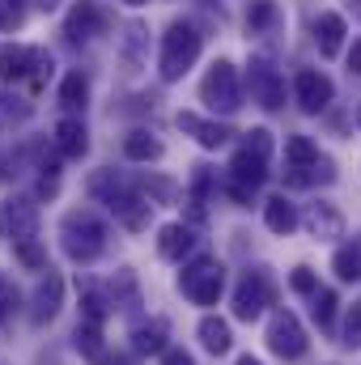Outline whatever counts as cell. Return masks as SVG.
Listing matches in <instances>:
<instances>
[{"label":"cell","mask_w":361,"mask_h":365,"mask_svg":"<svg viewBox=\"0 0 361 365\" xmlns=\"http://www.w3.org/2000/svg\"><path fill=\"white\" fill-rule=\"evenodd\" d=\"M264 166H268V158H260V153H251V149L243 145V149L234 153V162H230V175H234L238 187H251V191H255L260 182L268 179V170H264Z\"/></svg>","instance_id":"cell-17"},{"label":"cell","mask_w":361,"mask_h":365,"mask_svg":"<svg viewBox=\"0 0 361 365\" xmlns=\"http://www.w3.org/2000/svg\"><path fill=\"white\" fill-rule=\"evenodd\" d=\"M90 191H93V200H102L128 230H145L149 225V204L128 187V182L119 179L115 170H102V175H93L90 182Z\"/></svg>","instance_id":"cell-1"},{"label":"cell","mask_w":361,"mask_h":365,"mask_svg":"<svg viewBox=\"0 0 361 365\" xmlns=\"http://www.w3.org/2000/svg\"><path fill=\"white\" fill-rule=\"evenodd\" d=\"M349 68H353V73L361 77V38L353 43V51H349Z\"/></svg>","instance_id":"cell-38"},{"label":"cell","mask_w":361,"mask_h":365,"mask_svg":"<svg viewBox=\"0 0 361 365\" xmlns=\"http://www.w3.org/2000/svg\"><path fill=\"white\" fill-rule=\"evenodd\" d=\"M302 225L315 234V238H340L345 234V217H340V208L336 204H310L306 212H302Z\"/></svg>","instance_id":"cell-13"},{"label":"cell","mask_w":361,"mask_h":365,"mask_svg":"<svg viewBox=\"0 0 361 365\" xmlns=\"http://www.w3.org/2000/svg\"><path fill=\"white\" fill-rule=\"evenodd\" d=\"M17 302H21V297H17V289H13V284H9V280L0 276V323H9V319H13Z\"/></svg>","instance_id":"cell-34"},{"label":"cell","mask_w":361,"mask_h":365,"mask_svg":"<svg viewBox=\"0 0 361 365\" xmlns=\"http://www.w3.org/2000/svg\"><path fill=\"white\" fill-rule=\"evenodd\" d=\"M289 284H293L298 293H319V289H315V272H310V268H293Z\"/></svg>","instance_id":"cell-36"},{"label":"cell","mask_w":361,"mask_h":365,"mask_svg":"<svg viewBox=\"0 0 361 365\" xmlns=\"http://www.w3.org/2000/svg\"><path fill=\"white\" fill-rule=\"evenodd\" d=\"M179 128L191 132L204 149H221V145L230 140V128H225V123H213V119H204V115H195V110H179Z\"/></svg>","instance_id":"cell-15"},{"label":"cell","mask_w":361,"mask_h":365,"mask_svg":"<svg viewBox=\"0 0 361 365\" xmlns=\"http://www.w3.org/2000/svg\"><path fill=\"white\" fill-rule=\"evenodd\" d=\"M145 38H149V30H145L141 21H128V30H123V64H128V68H141V60H145Z\"/></svg>","instance_id":"cell-23"},{"label":"cell","mask_w":361,"mask_h":365,"mask_svg":"<svg viewBox=\"0 0 361 365\" xmlns=\"http://www.w3.org/2000/svg\"><path fill=\"white\" fill-rule=\"evenodd\" d=\"M238 73H234V64L230 60H217L208 73H204V81H200V102H208V110H221V115H230V110H238Z\"/></svg>","instance_id":"cell-5"},{"label":"cell","mask_w":361,"mask_h":365,"mask_svg":"<svg viewBox=\"0 0 361 365\" xmlns=\"http://www.w3.org/2000/svg\"><path fill=\"white\" fill-rule=\"evenodd\" d=\"M34 68H51V56H43V51H34V47H21V43L0 47V77H4V81H21V77H30Z\"/></svg>","instance_id":"cell-9"},{"label":"cell","mask_w":361,"mask_h":365,"mask_svg":"<svg viewBox=\"0 0 361 365\" xmlns=\"http://www.w3.org/2000/svg\"><path fill=\"white\" fill-rule=\"evenodd\" d=\"M357 17H361V0H357Z\"/></svg>","instance_id":"cell-43"},{"label":"cell","mask_w":361,"mask_h":365,"mask_svg":"<svg viewBox=\"0 0 361 365\" xmlns=\"http://www.w3.org/2000/svg\"><path fill=\"white\" fill-rule=\"evenodd\" d=\"M81 306H86V319H90V323H102V319H106V302H102L98 289H90V293L81 297Z\"/></svg>","instance_id":"cell-35"},{"label":"cell","mask_w":361,"mask_h":365,"mask_svg":"<svg viewBox=\"0 0 361 365\" xmlns=\"http://www.w3.org/2000/svg\"><path fill=\"white\" fill-rule=\"evenodd\" d=\"M191 247H195V238H191V230H187V225H166V230H162V238H158L162 259H183Z\"/></svg>","instance_id":"cell-22"},{"label":"cell","mask_w":361,"mask_h":365,"mask_svg":"<svg viewBox=\"0 0 361 365\" xmlns=\"http://www.w3.org/2000/svg\"><path fill=\"white\" fill-rule=\"evenodd\" d=\"M345 344H349V349H357L361 344V302L349 306V319H345Z\"/></svg>","instance_id":"cell-31"},{"label":"cell","mask_w":361,"mask_h":365,"mask_svg":"<svg viewBox=\"0 0 361 365\" xmlns=\"http://www.w3.org/2000/svg\"><path fill=\"white\" fill-rule=\"evenodd\" d=\"M162 365H195V361H191L183 349H166V353H162Z\"/></svg>","instance_id":"cell-37"},{"label":"cell","mask_w":361,"mask_h":365,"mask_svg":"<svg viewBox=\"0 0 361 365\" xmlns=\"http://www.w3.org/2000/svg\"><path fill=\"white\" fill-rule=\"evenodd\" d=\"M332 268H336L340 280H361V247H340Z\"/></svg>","instance_id":"cell-26"},{"label":"cell","mask_w":361,"mask_h":365,"mask_svg":"<svg viewBox=\"0 0 361 365\" xmlns=\"http://www.w3.org/2000/svg\"><path fill=\"white\" fill-rule=\"evenodd\" d=\"M77 349L86 353V357H102V331H98V323H81L77 327Z\"/></svg>","instance_id":"cell-29"},{"label":"cell","mask_w":361,"mask_h":365,"mask_svg":"<svg viewBox=\"0 0 361 365\" xmlns=\"http://www.w3.org/2000/svg\"><path fill=\"white\" fill-rule=\"evenodd\" d=\"M336 306H340L336 293H332V289H319V293H315V306H310V310H315V323H319V327H332V323H336Z\"/></svg>","instance_id":"cell-27"},{"label":"cell","mask_w":361,"mask_h":365,"mask_svg":"<svg viewBox=\"0 0 361 365\" xmlns=\"http://www.w3.org/2000/svg\"><path fill=\"white\" fill-rule=\"evenodd\" d=\"M60 242H64L68 259L90 264L93 255H102V247H106V225L93 217L90 208H77V212H68L60 221Z\"/></svg>","instance_id":"cell-2"},{"label":"cell","mask_w":361,"mask_h":365,"mask_svg":"<svg viewBox=\"0 0 361 365\" xmlns=\"http://www.w3.org/2000/svg\"><path fill=\"white\" fill-rule=\"evenodd\" d=\"M132 344H136V353H166V323H162V319H153V323L136 327Z\"/></svg>","instance_id":"cell-25"},{"label":"cell","mask_w":361,"mask_h":365,"mask_svg":"<svg viewBox=\"0 0 361 365\" xmlns=\"http://www.w3.org/2000/svg\"><path fill=\"white\" fill-rule=\"evenodd\" d=\"M183 293L195 302V306H213L217 297H221V289H225V272H221V264L217 259H208V255H200V259H191L179 276Z\"/></svg>","instance_id":"cell-4"},{"label":"cell","mask_w":361,"mask_h":365,"mask_svg":"<svg viewBox=\"0 0 361 365\" xmlns=\"http://www.w3.org/2000/svg\"><path fill=\"white\" fill-rule=\"evenodd\" d=\"M123 4H132V9H136V4H145V0H123Z\"/></svg>","instance_id":"cell-42"},{"label":"cell","mask_w":361,"mask_h":365,"mask_svg":"<svg viewBox=\"0 0 361 365\" xmlns=\"http://www.w3.org/2000/svg\"><path fill=\"white\" fill-rule=\"evenodd\" d=\"M200 47H204L200 30H195L191 21H175V26L162 34V60H158L162 81H179L183 73L200 60Z\"/></svg>","instance_id":"cell-3"},{"label":"cell","mask_w":361,"mask_h":365,"mask_svg":"<svg viewBox=\"0 0 361 365\" xmlns=\"http://www.w3.org/2000/svg\"><path fill=\"white\" fill-rule=\"evenodd\" d=\"M319 162V149L306 140V136H289L285 140V170H289V182H306V170Z\"/></svg>","instance_id":"cell-16"},{"label":"cell","mask_w":361,"mask_h":365,"mask_svg":"<svg viewBox=\"0 0 361 365\" xmlns=\"http://www.w3.org/2000/svg\"><path fill=\"white\" fill-rule=\"evenodd\" d=\"M123 153H128V162H153V158H162V145L149 132H128Z\"/></svg>","instance_id":"cell-24"},{"label":"cell","mask_w":361,"mask_h":365,"mask_svg":"<svg viewBox=\"0 0 361 365\" xmlns=\"http://www.w3.org/2000/svg\"><path fill=\"white\" fill-rule=\"evenodd\" d=\"M17 255H21V264H30V268H47V255L39 251L34 238H21V242H17Z\"/></svg>","instance_id":"cell-33"},{"label":"cell","mask_w":361,"mask_h":365,"mask_svg":"<svg viewBox=\"0 0 361 365\" xmlns=\"http://www.w3.org/2000/svg\"><path fill=\"white\" fill-rule=\"evenodd\" d=\"M264 221H268L272 234H293L298 225H302V217H298V208L285 200V195H272L268 204H264Z\"/></svg>","instance_id":"cell-20"},{"label":"cell","mask_w":361,"mask_h":365,"mask_svg":"<svg viewBox=\"0 0 361 365\" xmlns=\"http://www.w3.org/2000/svg\"><path fill=\"white\" fill-rule=\"evenodd\" d=\"M243 145H247L251 153H260V158H268V153H272V132H268V128H251Z\"/></svg>","instance_id":"cell-32"},{"label":"cell","mask_w":361,"mask_h":365,"mask_svg":"<svg viewBox=\"0 0 361 365\" xmlns=\"http://www.w3.org/2000/svg\"><path fill=\"white\" fill-rule=\"evenodd\" d=\"M86 123L81 119H60L56 123V149L64 153V158H81L86 153Z\"/></svg>","instance_id":"cell-21"},{"label":"cell","mask_w":361,"mask_h":365,"mask_svg":"<svg viewBox=\"0 0 361 365\" xmlns=\"http://www.w3.org/2000/svg\"><path fill=\"white\" fill-rule=\"evenodd\" d=\"M60 302H64V280L56 272H47L39 280V289H34V302H30V319L34 323H47L56 310H60Z\"/></svg>","instance_id":"cell-14"},{"label":"cell","mask_w":361,"mask_h":365,"mask_svg":"<svg viewBox=\"0 0 361 365\" xmlns=\"http://www.w3.org/2000/svg\"><path fill=\"white\" fill-rule=\"evenodd\" d=\"M268 302H272V280L264 272H247L238 280V289H234V314H238L243 323L260 319Z\"/></svg>","instance_id":"cell-8"},{"label":"cell","mask_w":361,"mask_h":365,"mask_svg":"<svg viewBox=\"0 0 361 365\" xmlns=\"http://www.w3.org/2000/svg\"><path fill=\"white\" fill-rule=\"evenodd\" d=\"M293 98H298V106H302L306 115H319V110H327V102L336 98V86H332L327 73L302 68V73L293 77Z\"/></svg>","instance_id":"cell-7"},{"label":"cell","mask_w":361,"mask_h":365,"mask_svg":"<svg viewBox=\"0 0 361 365\" xmlns=\"http://www.w3.org/2000/svg\"><path fill=\"white\" fill-rule=\"evenodd\" d=\"M238 365H260L255 357H238Z\"/></svg>","instance_id":"cell-40"},{"label":"cell","mask_w":361,"mask_h":365,"mask_svg":"<svg viewBox=\"0 0 361 365\" xmlns=\"http://www.w3.org/2000/svg\"><path fill=\"white\" fill-rule=\"evenodd\" d=\"M357 119H361V110H357Z\"/></svg>","instance_id":"cell-44"},{"label":"cell","mask_w":361,"mask_h":365,"mask_svg":"<svg viewBox=\"0 0 361 365\" xmlns=\"http://www.w3.org/2000/svg\"><path fill=\"white\" fill-rule=\"evenodd\" d=\"M315 38H319V51H323L327 60L340 56V47H345V17H340V13H319Z\"/></svg>","instance_id":"cell-18"},{"label":"cell","mask_w":361,"mask_h":365,"mask_svg":"<svg viewBox=\"0 0 361 365\" xmlns=\"http://www.w3.org/2000/svg\"><path fill=\"white\" fill-rule=\"evenodd\" d=\"M102 30H106V13H102V4H98V0H77L73 13H68V21H64V34H68L73 43H81V38L102 34Z\"/></svg>","instance_id":"cell-12"},{"label":"cell","mask_w":361,"mask_h":365,"mask_svg":"<svg viewBox=\"0 0 361 365\" xmlns=\"http://www.w3.org/2000/svg\"><path fill=\"white\" fill-rule=\"evenodd\" d=\"M9 9H13V17H21V0H4Z\"/></svg>","instance_id":"cell-39"},{"label":"cell","mask_w":361,"mask_h":365,"mask_svg":"<svg viewBox=\"0 0 361 365\" xmlns=\"http://www.w3.org/2000/svg\"><path fill=\"white\" fill-rule=\"evenodd\" d=\"M272 21H276V4H272V0H260V4L247 13V26H251V30H264Z\"/></svg>","instance_id":"cell-30"},{"label":"cell","mask_w":361,"mask_h":365,"mask_svg":"<svg viewBox=\"0 0 361 365\" xmlns=\"http://www.w3.org/2000/svg\"><path fill=\"white\" fill-rule=\"evenodd\" d=\"M195 331H200V344H204L208 353H217V357H221V353H230V344H234L230 323H225V319H217V314H204Z\"/></svg>","instance_id":"cell-19"},{"label":"cell","mask_w":361,"mask_h":365,"mask_svg":"<svg viewBox=\"0 0 361 365\" xmlns=\"http://www.w3.org/2000/svg\"><path fill=\"white\" fill-rule=\"evenodd\" d=\"M251 98L268 110L285 106V77L272 68L268 60H251Z\"/></svg>","instance_id":"cell-11"},{"label":"cell","mask_w":361,"mask_h":365,"mask_svg":"<svg viewBox=\"0 0 361 365\" xmlns=\"http://www.w3.org/2000/svg\"><path fill=\"white\" fill-rule=\"evenodd\" d=\"M86 98H90V86H86L81 73L64 77V86H60V102H64V106H86Z\"/></svg>","instance_id":"cell-28"},{"label":"cell","mask_w":361,"mask_h":365,"mask_svg":"<svg viewBox=\"0 0 361 365\" xmlns=\"http://www.w3.org/2000/svg\"><path fill=\"white\" fill-rule=\"evenodd\" d=\"M39 4H43V9H51V4H56V0H39Z\"/></svg>","instance_id":"cell-41"},{"label":"cell","mask_w":361,"mask_h":365,"mask_svg":"<svg viewBox=\"0 0 361 365\" xmlns=\"http://www.w3.org/2000/svg\"><path fill=\"white\" fill-rule=\"evenodd\" d=\"M34 230H39V212L30 200H4L0 204V238L21 242V238H34Z\"/></svg>","instance_id":"cell-10"},{"label":"cell","mask_w":361,"mask_h":365,"mask_svg":"<svg viewBox=\"0 0 361 365\" xmlns=\"http://www.w3.org/2000/svg\"><path fill=\"white\" fill-rule=\"evenodd\" d=\"M268 349L276 353V357H285V361H298V357L306 353V331H302V323H298V314H293V310L272 314V323H268Z\"/></svg>","instance_id":"cell-6"}]
</instances>
